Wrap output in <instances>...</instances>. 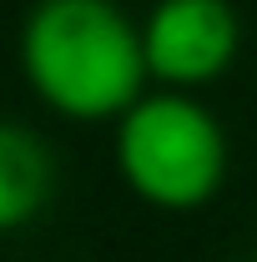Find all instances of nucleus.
I'll return each mask as SVG.
<instances>
[{"instance_id": "f257e3e1", "label": "nucleus", "mask_w": 257, "mask_h": 262, "mask_svg": "<svg viewBox=\"0 0 257 262\" xmlns=\"http://www.w3.org/2000/svg\"><path fill=\"white\" fill-rule=\"evenodd\" d=\"M20 71L66 121H116L152 81L141 26L116 0H35L20 26Z\"/></svg>"}, {"instance_id": "f03ea898", "label": "nucleus", "mask_w": 257, "mask_h": 262, "mask_svg": "<svg viewBox=\"0 0 257 262\" xmlns=\"http://www.w3.org/2000/svg\"><path fill=\"white\" fill-rule=\"evenodd\" d=\"M116 171L161 212H197L227 182V131L192 91H141L116 116Z\"/></svg>"}, {"instance_id": "7ed1b4c3", "label": "nucleus", "mask_w": 257, "mask_h": 262, "mask_svg": "<svg viewBox=\"0 0 257 262\" xmlns=\"http://www.w3.org/2000/svg\"><path fill=\"white\" fill-rule=\"evenodd\" d=\"M242 51V20L232 0H157L141 20L146 76L166 91H202L222 81Z\"/></svg>"}, {"instance_id": "20e7f679", "label": "nucleus", "mask_w": 257, "mask_h": 262, "mask_svg": "<svg viewBox=\"0 0 257 262\" xmlns=\"http://www.w3.org/2000/svg\"><path fill=\"white\" fill-rule=\"evenodd\" d=\"M51 187H56V166L46 141L26 126L0 121V237L35 222L40 207L51 202Z\"/></svg>"}]
</instances>
